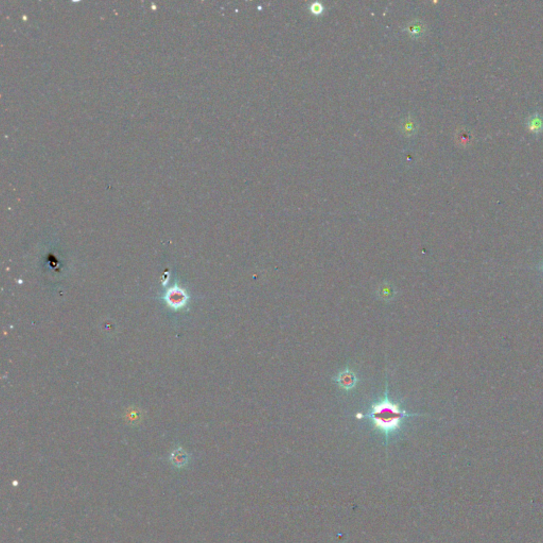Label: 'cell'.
<instances>
[{
  "label": "cell",
  "mask_w": 543,
  "mask_h": 543,
  "mask_svg": "<svg viewBox=\"0 0 543 543\" xmlns=\"http://www.w3.org/2000/svg\"><path fill=\"white\" fill-rule=\"evenodd\" d=\"M414 416H421V414L407 413L400 402L390 400L386 380L383 397L379 401L373 402L366 414H358L356 417L359 419H369L372 428L383 436L384 443L387 445L389 438L401 431L404 420L414 417Z\"/></svg>",
  "instance_id": "cell-1"
},
{
  "label": "cell",
  "mask_w": 543,
  "mask_h": 543,
  "mask_svg": "<svg viewBox=\"0 0 543 543\" xmlns=\"http://www.w3.org/2000/svg\"><path fill=\"white\" fill-rule=\"evenodd\" d=\"M333 380L335 381V383L339 386V388H342L344 390L353 389L356 386V384H358V381H359L355 371H353L349 367H347L346 369L339 371L337 375L334 377Z\"/></svg>",
  "instance_id": "cell-2"
},
{
  "label": "cell",
  "mask_w": 543,
  "mask_h": 543,
  "mask_svg": "<svg viewBox=\"0 0 543 543\" xmlns=\"http://www.w3.org/2000/svg\"><path fill=\"white\" fill-rule=\"evenodd\" d=\"M526 126L534 134H539L543 132V117L537 113L533 114L526 120Z\"/></svg>",
  "instance_id": "cell-3"
},
{
  "label": "cell",
  "mask_w": 543,
  "mask_h": 543,
  "mask_svg": "<svg viewBox=\"0 0 543 543\" xmlns=\"http://www.w3.org/2000/svg\"><path fill=\"white\" fill-rule=\"evenodd\" d=\"M395 295H396L395 288H394L392 285H390V284H388V283L382 284V285L379 287V290H378V296H379V298L382 299V300H384V301L392 300V299L394 298V297H395Z\"/></svg>",
  "instance_id": "cell-4"
},
{
  "label": "cell",
  "mask_w": 543,
  "mask_h": 543,
  "mask_svg": "<svg viewBox=\"0 0 543 543\" xmlns=\"http://www.w3.org/2000/svg\"><path fill=\"white\" fill-rule=\"evenodd\" d=\"M407 32L412 37H420L426 32V25L419 20H415L407 25Z\"/></svg>",
  "instance_id": "cell-5"
},
{
  "label": "cell",
  "mask_w": 543,
  "mask_h": 543,
  "mask_svg": "<svg viewBox=\"0 0 543 543\" xmlns=\"http://www.w3.org/2000/svg\"><path fill=\"white\" fill-rule=\"evenodd\" d=\"M171 462H172L173 465H175L177 467L185 466L187 464V462H188V455H187L181 449L175 450V451L171 455Z\"/></svg>",
  "instance_id": "cell-6"
},
{
  "label": "cell",
  "mask_w": 543,
  "mask_h": 543,
  "mask_svg": "<svg viewBox=\"0 0 543 543\" xmlns=\"http://www.w3.org/2000/svg\"><path fill=\"white\" fill-rule=\"evenodd\" d=\"M416 130H417V125H416V123H415V121L413 120V119H407V120H405L403 122L402 132L405 135H407V136L414 135Z\"/></svg>",
  "instance_id": "cell-7"
},
{
  "label": "cell",
  "mask_w": 543,
  "mask_h": 543,
  "mask_svg": "<svg viewBox=\"0 0 543 543\" xmlns=\"http://www.w3.org/2000/svg\"><path fill=\"white\" fill-rule=\"evenodd\" d=\"M185 295L181 292H173L169 295V302L172 305H181L185 301Z\"/></svg>",
  "instance_id": "cell-8"
},
{
  "label": "cell",
  "mask_w": 543,
  "mask_h": 543,
  "mask_svg": "<svg viewBox=\"0 0 543 543\" xmlns=\"http://www.w3.org/2000/svg\"><path fill=\"white\" fill-rule=\"evenodd\" d=\"M311 11L314 13V14H320L322 12V6L319 4V3H314L312 6H311Z\"/></svg>",
  "instance_id": "cell-9"
}]
</instances>
